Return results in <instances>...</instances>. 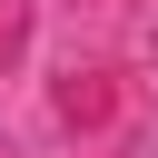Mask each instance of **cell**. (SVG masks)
I'll return each mask as SVG.
<instances>
[]
</instances>
